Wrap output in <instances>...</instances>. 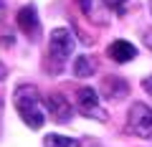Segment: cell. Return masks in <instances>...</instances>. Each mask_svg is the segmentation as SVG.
I'll return each mask as SVG.
<instances>
[{
    "mask_svg": "<svg viewBox=\"0 0 152 147\" xmlns=\"http://www.w3.org/2000/svg\"><path fill=\"white\" fill-rule=\"evenodd\" d=\"M13 107H15L18 117L26 122L31 129H41L46 124V107L41 102V94L36 86L31 84H20V86L13 91Z\"/></svg>",
    "mask_w": 152,
    "mask_h": 147,
    "instance_id": "1",
    "label": "cell"
},
{
    "mask_svg": "<svg viewBox=\"0 0 152 147\" xmlns=\"http://www.w3.org/2000/svg\"><path fill=\"white\" fill-rule=\"evenodd\" d=\"M145 46L152 51V31H147V33H145Z\"/></svg>",
    "mask_w": 152,
    "mask_h": 147,
    "instance_id": "15",
    "label": "cell"
},
{
    "mask_svg": "<svg viewBox=\"0 0 152 147\" xmlns=\"http://www.w3.org/2000/svg\"><path fill=\"white\" fill-rule=\"evenodd\" d=\"M76 41L74 33L69 28H53L48 36V59H46V71L51 74H58L64 69V64L69 61V56L74 53Z\"/></svg>",
    "mask_w": 152,
    "mask_h": 147,
    "instance_id": "2",
    "label": "cell"
},
{
    "mask_svg": "<svg viewBox=\"0 0 152 147\" xmlns=\"http://www.w3.org/2000/svg\"><path fill=\"white\" fill-rule=\"evenodd\" d=\"M0 41H3V46H5V48H10V46L15 43V38H13V33H5V36H3Z\"/></svg>",
    "mask_w": 152,
    "mask_h": 147,
    "instance_id": "13",
    "label": "cell"
},
{
    "mask_svg": "<svg viewBox=\"0 0 152 147\" xmlns=\"http://www.w3.org/2000/svg\"><path fill=\"white\" fill-rule=\"evenodd\" d=\"M81 13L89 18V23L94 26H109L112 20V8L107 5V0H76Z\"/></svg>",
    "mask_w": 152,
    "mask_h": 147,
    "instance_id": "6",
    "label": "cell"
},
{
    "mask_svg": "<svg viewBox=\"0 0 152 147\" xmlns=\"http://www.w3.org/2000/svg\"><path fill=\"white\" fill-rule=\"evenodd\" d=\"M107 5L112 8L114 13H119V15H122V13H124V5H127V0H107Z\"/></svg>",
    "mask_w": 152,
    "mask_h": 147,
    "instance_id": "12",
    "label": "cell"
},
{
    "mask_svg": "<svg viewBox=\"0 0 152 147\" xmlns=\"http://www.w3.org/2000/svg\"><path fill=\"white\" fill-rule=\"evenodd\" d=\"M127 127L134 137L150 140L152 137V109L142 102H134L129 107V114H127Z\"/></svg>",
    "mask_w": 152,
    "mask_h": 147,
    "instance_id": "3",
    "label": "cell"
},
{
    "mask_svg": "<svg viewBox=\"0 0 152 147\" xmlns=\"http://www.w3.org/2000/svg\"><path fill=\"white\" fill-rule=\"evenodd\" d=\"M15 20H18V28H20L31 41H38V38H41V20H38L36 5H23L20 10H18Z\"/></svg>",
    "mask_w": 152,
    "mask_h": 147,
    "instance_id": "7",
    "label": "cell"
},
{
    "mask_svg": "<svg viewBox=\"0 0 152 147\" xmlns=\"http://www.w3.org/2000/svg\"><path fill=\"white\" fill-rule=\"evenodd\" d=\"M43 147H81V140L74 137H64V135H46L43 137Z\"/></svg>",
    "mask_w": 152,
    "mask_h": 147,
    "instance_id": "11",
    "label": "cell"
},
{
    "mask_svg": "<svg viewBox=\"0 0 152 147\" xmlns=\"http://www.w3.org/2000/svg\"><path fill=\"white\" fill-rule=\"evenodd\" d=\"M142 86H145V91H147V94L152 97V74H150V76L145 79V81H142Z\"/></svg>",
    "mask_w": 152,
    "mask_h": 147,
    "instance_id": "14",
    "label": "cell"
},
{
    "mask_svg": "<svg viewBox=\"0 0 152 147\" xmlns=\"http://www.w3.org/2000/svg\"><path fill=\"white\" fill-rule=\"evenodd\" d=\"M107 53H109V59L117 61V64H127V61H132V59L137 56V48L129 43V41L117 38V41H112V43H109Z\"/></svg>",
    "mask_w": 152,
    "mask_h": 147,
    "instance_id": "9",
    "label": "cell"
},
{
    "mask_svg": "<svg viewBox=\"0 0 152 147\" xmlns=\"http://www.w3.org/2000/svg\"><path fill=\"white\" fill-rule=\"evenodd\" d=\"M0 114H3V99H0Z\"/></svg>",
    "mask_w": 152,
    "mask_h": 147,
    "instance_id": "17",
    "label": "cell"
},
{
    "mask_svg": "<svg viewBox=\"0 0 152 147\" xmlns=\"http://www.w3.org/2000/svg\"><path fill=\"white\" fill-rule=\"evenodd\" d=\"M76 107H79V112H81L84 117H89V119H96V122H107L109 119V112L102 107V102H99V91L91 89V86H81L76 91Z\"/></svg>",
    "mask_w": 152,
    "mask_h": 147,
    "instance_id": "4",
    "label": "cell"
},
{
    "mask_svg": "<svg viewBox=\"0 0 152 147\" xmlns=\"http://www.w3.org/2000/svg\"><path fill=\"white\" fill-rule=\"evenodd\" d=\"M43 107H46V114L53 122H58V124H66V122H71V117H74V109H71L69 99H66L64 94H56V91L46 94Z\"/></svg>",
    "mask_w": 152,
    "mask_h": 147,
    "instance_id": "5",
    "label": "cell"
},
{
    "mask_svg": "<svg viewBox=\"0 0 152 147\" xmlns=\"http://www.w3.org/2000/svg\"><path fill=\"white\" fill-rule=\"evenodd\" d=\"M96 74V59L89 53H81V56H76L74 61V76L76 79H89Z\"/></svg>",
    "mask_w": 152,
    "mask_h": 147,
    "instance_id": "10",
    "label": "cell"
},
{
    "mask_svg": "<svg viewBox=\"0 0 152 147\" xmlns=\"http://www.w3.org/2000/svg\"><path fill=\"white\" fill-rule=\"evenodd\" d=\"M102 91L109 102H117V99H124L129 94V81L122 76H107L102 84Z\"/></svg>",
    "mask_w": 152,
    "mask_h": 147,
    "instance_id": "8",
    "label": "cell"
},
{
    "mask_svg": "<svg viewBox=\"0 0 152 147\" xmlns=\"http://www.w3.org/2000/svg\"><path fill=\"white\" fill-rule=\"evenodd\" d=\"M5 76H8V69L3 66V61H0V79H5Z\"/></svg>",
    "mask_w": 152,
    "mask_h": 147,
    "instance_id": "16",
    "label": "cell"
},
{
    "mask_svg": "<svg viewBox=\"0 0 152 147\" xmlns=\"http://www.w3.org/2000/svg\"><path fill=\"white\" fill-rule=\"evenodd\" d=\"M150 15H152V0H150Z\"/></svg>",
    "mask_w": 152,
    "mask_h": 147,
    "instance_id": "18",
    "label": "cell"
}]
</instances>
